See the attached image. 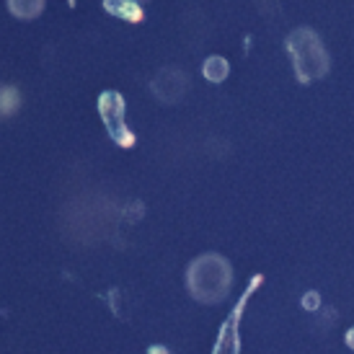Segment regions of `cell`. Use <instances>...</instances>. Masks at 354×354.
I'll return each mask as SVG.
<instances>
[{"mask_svg": "<svg viewBox=\"0 0 354 354\" xmlns=\"http://www.w3.org/2000/svg\"><path fill=\"white\" fill-rule=\"evenodd\" d=\"M189 292L197 297L199 303H217L227 295L233 269L223 256L207 254L199 256L194 264L189 266Z\"/></svg>", "mask_w": 354, "mask_h": 354, "instance_id": "obj_1", "label": "cell"}, {"mask_svg": "<svg viewBox=\"0 0 354 354\" xmlns=\"http://www.w3.org/2000/svg\"><path fill=\"white\" fill-rule=\"evenodd\" d=\"M287 47L292 52V62H295L297 78L300 80H313L321 78L326 70H328V57H326V50L321 39L315 37L313 31L300 29L295 31Z\"/></svg>", "mask_w": 354, "mask_h": 354, "instance_id": "obj_2", "label": "cell"}, {"mask_svg": "<svg viewBox=\"0 0 354 354\" xmlns=\"http://www.w3.org/2000/svg\"><path fill=\"white\" fill-rule=\"evenodd\" d=\"M99 109L101 114H104V124H106L111 140L119 142V145H124V148H129L135 142V135L124 124V99L119 93H114V91H106V93H101Z\"/></svg>", "mask_w": 354, "mask_h": 354, "instance_id": "obj_3", "label": "cell"}, {"mask_svg": "<svg viewBox=\"0 0 354 354\" xmlns=\"http://www.w3.org/2000/svg\"><path fill=\"white\" fill-rule=\"evenodd\" d=\"M261 282V277H254V282L248 287L243 297H241V303L236 305V310L230 313V318L225 321L223 326V331H220V339H217V346H215V354H238V321H241V313H243V308H246V300L251 297L256 287Z\"/></svg>", "mask_w": 354, "mask_h": 354, "instance_id": "obj_4", "label": "cell"}, {"mask_svg": "<svg viewBox=\"0 0 354 354\" xmlns=\"http://www.w3.org/2000/svg\"><path fill=\"white\" fill-rule=\"evenodd\" d=\"M8 8L19 19H37L44 8V0H8Z\"/></svg>", "mask_w": 354, "mask_h": 354, "instance_id": "obj_5", "label": "cell"}, {"mask_svg": "<svg viewBox=\"0 0 354 354\" xmlns=\"http://www.w3.org/2000/svg\"><path fill=\"white\" fill-rule=\"evenodd\" d=\"M106 8H111L117 16H122V19H129V21L142 19V13H140L138 6H132L127 0H106Z\"/></svg>", "mask_w": 354, "mask_h": 354, "instance_id": "obj_6", "label": "cell"}, {"mask_svg": "<svg viewBox=\"0 0 354 354\" xmlns=\"http://www.w3.org/2000/svg\"><path fill=\"white\" fill-rule=\"evenodd\" d=\"M205 75H207V80H215V83L225 80V75H227V62L223 57H209L205 62Z\"/></svg>", "mask_w": 354, "mask_h": 354, "instance_id": "obj_7", "label": "cell"}, {"mask_svg": "<svg viewBox=\"0 0 354 354\" xmlns=\"http://www.w3.org/2000/svg\"><path fill=\"white\" fill-rule=\"evenodd\" d=\"M19 109V93L13 88H0V114L8 117L10 111Z\"/></svg>", "mask_w": 354, "mask_h": 354, "instance_id": "obj_8", "label": "cell"}]
</instances>
